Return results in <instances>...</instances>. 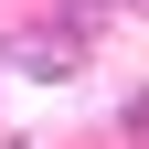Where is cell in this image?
Masks as SVG:
<instances>
[{
    "mask_svg": "<svg viewBox=\"0 0 149 149\" xmlns=\"http://www.w3.org/2000/svg\"><path fill=\"white\" fill-rule=\"evenodd\" d=\"M0 85H11V43H0Z\"/></svg>",
    "mask_w": 149,
    "mask_h": 149,
    "instance_id": "obj_3",
    "label": "cell"
},
{
    "mask_svg": "<svg viewBox=\"0 0 149 149\" xmlns=\"http://www.w3.org/2000/svg\"><path fill=\"white\" fill-rule=\"evenodd\" d=\"M117 11H149V0H117Z\"/></svg>",
    "mask_w": 149,
    "mask_h": 149,
    "instance_id": "obj_4",
    "label": "cell"
},
{
    "mask_svg": "<svg viewBox=\"0 0 149 149\" xmlns=\"http://www.w3.org/2000/svg\"><path fill=\"white\" fill-rule=\"evenodd\" d=\"M11 64H22L32 85H64V74L85 64V32H74V22H53V32H22V43H11Z\"/></svg>",
    "mask_w": 149,
    "mask_h": 149,
    "instance_id": "obj_1",
    "label": "cell"
},
{
    "mask_svg": "<svg viewBox=\"0 0 149 149\" xmlns=\"http://www.w3.org/2000/svg\"><path fill=\"white\" fill-rule=\"evenodd\" d=\"M117 128H128V139H139V149H149V85H139V96H128V107H117Z\"/></svg>",
    "mask_w": 149,
    "mask_h": 149,
    "instance_id": "obj_2",
    "label": "cell"
}]
</instances>
